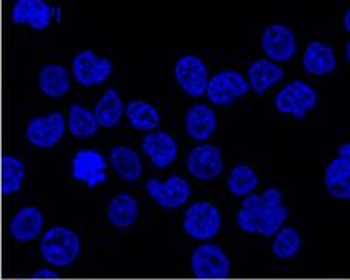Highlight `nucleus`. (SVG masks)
<instances>
[{
  "label": "nucleus",
  "instance_id": "1",
  "mask_svg": "<svg viewBox=\"0 0 350 280\" xmlns=\"http://www.w3.org/2000/svg\"><path fill=\"white\" fill-rule=\"evenodd\" d=\"M288 210L284 206V196L275 187H269L262 195L252 193L241 203L237 214V224L243 232L262 237H274L284 226Z\"/></svg>",
  "mask_w": 350,
  "mask_h": 280
},
{
  "label": "nucleus",
  "instance_id": "2",
  "mask_svg": "<svg viewBox=\"0 0 350 280\" xmlns=\"http://www.w3.org/2000/svg\"><path fill=\"white\" fill-rule=\"evenodd\" d=\"M39 252L50 266H69L80 257L81 240L70 227L53 226L41 235Z\"/></svg>",
  "mask_w": 350,
  "mask_h": 280
},
{
  "label": "nucleus",
  "instance_id": "3",
  "mask_svg": "<svg viewBox=\"0 0 350 280\" xmlns=\"http://www.w3.org/2000/svg\"><path fill=\"white\" fill-rule=\"evenodd\" d=\"M318 104V92L316 89L302 80H293L288 83L274 97V106L280 114L291 115L296 120H304L308 112H312Z\"/></svg>",
  "mask_w": 350,
  "mask_h": 280
},
{
  "label": "nucleus",
  "instance_id": "4",
  "mask_svg": "<svg viewBox=\"0 0 350 280\" xmlns=\"http://www.w3.org/2000/svg\"><path fill=\"white\" fill-rule=\"evenodd\" d=\"M221 214L208 201H198L187 207L184 214L183 227L185 234L198 242H206L217 237L221 229Z\"/></svg>",
  "mask_w": 350,
  "mask_h": 280
},
{
  "label": "nucleus",
  "instance_id": "5",
  "mask_svg": "<svg viewBox=\"0 0 350 280\" xmlns=\"http://www.w3.org/2000/svg\"><path fill=\"white\" fill-rule=\"evenodd\" d=\"M66 119L59 111H52L45 115L31 117L25 128L28 143L39 150L55 148L66 136Z\"/></svg>",
  "mask_w": 350,
  "mask_h": 280
},
{
  "label": "nucleus",
  "instance_id": "6",
  "mask_svg": "<svg viewBox=\"0 0 350 280\" xmlns=\"http://www.w3.org/2000/svg\"><path fill=\"white\" fill-rule=\"evenodd\" d=\"M114 72V63L109 58L98 56L94 50H81L72 61V75L83 87L100 86L109 80Z\"/></svg>",
  "mask_w": 350,
  "mask_h": 280
},
{
  "label": "nucleus",
  "instance_id": "7",
  "mask_svg": "<svg viewBox=\"0 0 350 280\" xmlns=\"http://www.w3.org/2000/svg\"><path fill=\"white\" fill-rule=\"evenodd\" d=\"M250 92V84L240 72L226 69L208 78L206 95L208 102L217 106H229L237 100L246 97Z\"/></svg>",
  "mask_w": 350,
  "mask_h": 280
},
{
  "label": "nucleus",
  "instance_id": "8",
  "mask_svg": "<svg viewBox=\"0 0 350 280\" xmlns=\"http://www.w3.org/2000/svg\"><path fill=\"white\" fill-rule=\"evenodd\" d=\"M145 187L151 199L167 210L180 209V207L187 204L191 196L189 181L179 175L168 176L167 181L163 182L157 178H151Z\"/></svg>",
  "mask_w": 350,
  "mask_h": 280
},
{
  "label": "nucleus",
  "instance_id": "9",
  "mask_svg": "<svg viewBox=\"0 0 350 280\" xmlns=\"http://www.w3.org/2000/svg\"><path fill=\"white\" fill-rule=\"evenodd\" d=\"M190 266L198 279H226L230 274L228 254L212 243L200 244L191 252Z\"/></svg>",
  "mask_w": 350,
  "mask_h": 280
},
{
  "label": "nucleus",
  "instance_id": "10",
  "mask_svg": "<svg viewBox=\"0 0 350 280\" xmlns=\"http://www.w3.org/2000/svg\"><path fill=\"white\" fill-rule=\"evenodd\" d=\"M174 80L183 91L193 98L206 94L208 83V69L204 61L196 55H184L178 58L173 69Z\"/></svg>",
  "mask_w": 350,
  "mask_h": 280
},
{
  "label": "nucleus",
  "instance_id": "11",
  "mask_svg": "<svg viewBox=\"0 0 350 280\" xmlns=\"http://www.w3.org/2000/svg\"><path fill=\"white\" fill-rule=\"evenodd\" d=\"M72 178L89 188L108 181V162L97 150L81 148L72 159Z\"/></svg>",
  "mask_w": 350,
  "mask_h": 280
},
{
  "label": "nucleus",
  "instance_id": "12",
  "mask_svg": "<svg viewBox=\"0 0 350 280\" xmlns=\"http://www.w3.org/2000/svg\"><path fill=\"white\" fill-rule=\"evenodd\" d=\"M260 46L267 59L273 63L290 61L297 52L296 36L290 27L284 24H271L265 28L260 38Z\"/></svg>",
  "mask_w": 350,
  "mask_h": 280
},
{
  "label": "nucleus",
  "instance_id": "13",
  "mask_svg": "<svg viewBox=\"0 0 350 280\" xmlns=\"http://www.w3.org/2000/svg\"><path fill=\"white\" fill-rule=\"evenodd\" d=\"M189 173L200 181H212L224 170V159L221 150L215 145H198L187 156Z\"/></svg>",
  "mask_w": 350,
  "mask_h": 280
},
{
  "label": "nucleus",
  "instance_id": "14",
  "mask_svg": "<svg viewBox=\"0 0 350 280\" xmlns=\"http://www.w3.org/2000/svg\"><path fill=\"white\" fill-rule=\"evenodd\" d=\"M58 14V8L45 0H18L11 11V20L18 25H27L31 30L41 31L50 27Z\"/></svg>",
  "mask_w": 350,
  "mask_h": 280
},
{
  "label": "nucleus",
  "instance_id": "15",
  "mask_svg": "<svg viewBox=\"0 0 350 280\" xmlns=\"http://www.w3.org/2000/svg\"><path fill=\"white\" fill-rule=\"evenodd\" d=\"M144 154L156 168H168L178 158V142L167 131L156 130L146 132L140 142Z\"/></svg>",
  "mask_w": 350,
  "mask_h": 280
},
{
  "label": "nucleus",
  "instance_id": "16",
  "mask_svg": "<svg viewBox=\"0 0 350 280\" xmlns=\"http://www.w3.org/2000/svg\"><path fill=\"white\" fill-rule=\"evenodd\" d=\"M44 214L36 206H24L11 216L8 223L10 237L18 243H30L41 235L44 229Z\"/></svg>",
  "mask_w": 350,
  "mask_h": 280
},
{
  "label": "nucleus",
  "instance_id": "17",
  "mask_svg": "<svg viewBox=\"0 0 350 280\" xmlns=\"http://www.w3.org/2000/svg\"><path fill=\"white\" fill-rule=\"evenodd\" d=\"M184 126L189 137L196 142H206L217 130V115L211 106L198 103L190 106L185 112Z\"/></svg>",
  "mask_w": 350,
  "mask_h": 280
},
{
  "label": "nucleus",
  "instance_id": "18",
  "mask_svg": "<svg viewBox=\"0 0 350 280\" xmlns=\"http://www.w3.org/2000/svg\"><path fill=\"white\" fill-rule=\"evenodd\" d=\"M336 55L329 44L321 41L308 42L302 56V67L308 75L327 76L336 70Z\"/></svg>",
  "mask_w": 350,
  "mask_h": 280
},
{
  "label": "nucleus",
  "instance_id": "19",
  "mask_svg": "<svg viewBox=\"0 0 350 280\" xmlns=\"http://www.w3.org/2000/svg\"><path fill=\"white\" fill-rule=\"evenodd\" d=\"M38 86L45 97L58 100L70 91V74L67 67L58 63L45 64L38 75Z\"/></svg>",
  "mask_w": 350,
  "mask_h": 280
},
{
  "label": "nucleus",
  "instance_id": "20",
  "mask_svg": "<svg viewBox=\"0 0 350 280\" xmlns=\"http://www.w3.org/2000/svg\"><path fill=\"white\" fill-rule=\"evenodd\" d=\"M285 72L279 64L273 63L267 58L257 59L250 66L246 75V81L250 84V89H252L254 94L262 95L271 89L275 84L282 81Z\"/></svg>",
  "mask_w": 350,
  "mask_h": 280
},
{
  "label": "nucleus",
  "instance_id": "21",
  "mask_svg": "<svg viewBox=\"0 0 350 280\" xmlns=\"http://www.w3.org/2000/svg\"><path fill=\"white\" fill-rule=\"evenodd\" d=\"M125 115L131 128L145 132L159 130L162 122L159 109L145 100H129L125 104Z\"/></svg>",
  "mask_w": 350,
  "mask_h": 280
},
{
  "label": "nucleus",
  "instance_id": "22",
  "mask_svg": "<svg viewBox=\"0 0 350 280\" xmlns=\"http://www.w3.org/2000/svg\"><path fill=\"white\" fill-rule=\"evenodd\" d=\"M139 201L131 193H118L109 201L106 216L114 227L126 229L134 226L139 220Z\"/></svg>",
  "mask_w": 350,
  "mask_h": 280
},
{
  "label": "nucleus",
  "instance_id": "23",
  "mask_svg": "<svg viewBox=\"0 0 350 280\" xmlns=\"http://www.w3.org/2000/svg\"><path fill=\"white\" fill-rule=\"evenodd\" d=\"M324 182L327 192L335 199L350 198V159L335 158L325 167Z\"/></svg>",
  "mask_w": 350,
  "mask_h": 280
},
{
  "label": "nucleus",
  "instance_id": "24",
  "mask_svg": "<svg viewBox=\"0 0 350 280\" xmlns=\"http://www.w3.org/2000/svg\"><path fill=\"white\" fill-rule=\"evenodd\" d=\"M92 112L98 126L114 128L117 125H120L123 115H125V103H123L117 89L109 87L106 89L103 95H101Z\"/></svg>",
  "mask_w": 350,
  "mask_h": 280
},
{
  "label": "nucleus",
  "instance_id": "25",
  "mask_svg": "<svg viewBox=\"0 0 350 280\" xmlns=\"http://www.w3.org/2000/svg\"><path fill=\"white\" fill-rule=\"evenodd\" d=\"M109 164L112 165V170L128 182L137 181L144 173L142 159L137 151L123 147V145H117L109 151Z\"/></svg>",
  "mask_w": 350,
  "mask_h": 280
},
{
  "label": "nucleus",
  "instance_id": "26",
  "mask_svg": "<svg viewBox=\"0 0 350 280\" xmlns=\"http://www.w3.org/2000/svg\"><path fill=\"white\" fill-rule=\"evenodd\" d=\"M24 181V162L14 154H2V158H0V193L3 196H10L21 192Z\"/></svg>",
  "mask_w": 350,
  "mask_h": 280
},
{
  "label": "nucleus",
  "instance_id": "27",
  "mask_svg": "<svg viewBox=\"0 0 350 280\" xmlns=\"http://www.w3.org/2000/svg\"><path fill=\"white\" fill-rule=\"evenodd\" d=\"M66 128L73 137L89 139L98 132V123L94 112L80 103H73L67 112Z\"/></svg>",
  "mask_w": 350,
  "mask_h": 280
},
{
  "label": "nucleus",
  "instance_id": "28",
  "mask_svg": "<svg viewBox=\"0 0 350 280\" xmlns=\"http://www.w3.org/2000/svg\"><path fill=\"white\" fill-rule=\"evenodd\" d=\"M258 187V176L252 167L239 164L232 168L228 178V190L237 198H246Z\"/></svg>",
  "mask_w": 350,
  "mask_h": 280
},
{
  "label": "nucleus",
  "instance_id": "29",
  "mask_svg": "<svg viewBox=\"0 0 350 280\" xmlns=\"http://www.w3.org/2000/svg\"><path fill=\"white\" fill-rule=\"evenodd\" d=\"M302 248L301 235L291 226H282L275 234L273 252L278 259H293Z\"/></svg>",
  "mask_w": 350,
  "mask_h": 280
},
{
  "label": "nucleus",
  "instance_id": "30",
  "mask_svg": "<svg viewBox=\"0 0 350 280\" xmlns=\"http://www.w3.org/2000/svg\"><path fill=\"white\" fill-rule=\"evenodd\" d=\"M56 277H58V274L52 270H49V268H42V270H39L33 274V279H38V280H50Z\"/></svg>",
  "mask_w": 350,
  "mask_h": 280
},
{
  "label": "nucleus",
  "instance_id": "31",
  "mask_svg": "<svg viewBox=\"0 0 350 280\" xmlns=\"http://www.w3.org/2000/svg\"><path fill=\"white\" fill-rule=\"evenodd\" d=\"M338 158L342 159H350V143L346 142L342 143L340 148H338Z\"/></svg>",
  "mask_w": 350,
  "mask_h": 280
},
{
  "label": "nucleus",
  "instance_id": "32",
  "mask_svg": "<svg viewBox=\"0 0 350 280\" xmlns=\"http://www.w3.org/2000/svg\"><path fill=\"white\" fill-rule=\"evenodd\" d=\"M344 28H346V31H350V11L347 10L346 14H344Z\"/></svg>",
  "mask_w": 350,
  "mask_h": 280
},
{
  "label": "nucleus",
  "instance_id": "33",
  "mask_svg": "<svg viewBox=\"0 0 350 280\" xmlns=\"http://www.w3.org/2000/svg\"><path fill=\"white\" fill-rule=\"evenodd\" d=\"M33 280H38V279H33Z\"/></svg>",
  "mask_w": 350,
  "mask_h": 280
},
{
  "label": "nucleus",
  "instance_id": "34",
  "mask_svg": "<svg viewBox=\"0 0 350 280\" xmlns=\"http://www.w3.org/2000/svg\"><path fill=\"white\" fill-rule=\"evenodd\" d=\"M0 195H2V193H0Z\"/></svg>",
  "mask_w": 350,
  "mask_h": 280
}]
</instances>
